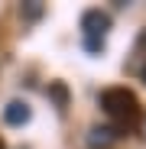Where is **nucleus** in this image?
I'll list each match as a JSON object with an SVG mask.
<instances>
[{"mask_svg":"<svg viewBox=\"0 0 146 149\" xmlns=\"http://www.w3.org/2000/svg\"><path fill=\"white\" fill-rule=\"evenodd\" d=\"M101 107H104L107 117L127 123V127H133V123L140 120V101H136V94L127 91V88H107V91H101Z\"/></svg>","mask_w":146,"mask_h":149,"instance_id":"nucleus-1","label":"nucleus"},{"mask_svg":"<svg viewBox=\"0 0 146 149\" xmlns=\"http://www.w3.org/2000/svg\"><path fill=\"white\" fill-rule=\"evenodd\" d=\"M107 29H110V16H107L104 10H85V13H81V33H85V39L104 42Z\"/></svg>","mask_w":146,"mask_h":149,"instance_id":"nucleus-2","label":"nucleus"},{"mask_svg":"<svg viewBox=\"0 0 146 149\" xmlns=\"http://www.w3.org/2000/svg\"><path fill=\"white\" fill-rule=\"evenodd\" d=\"M29 117H33V110H29L26 101H10L3 107V120L10 123V127H23V123H29Z\"/></svg>","mask_w":146,"mask_h":149,"instance_id":"nucleus-3","label":"nucleus"},{"mask_svg":"<svg viewBox=\"0 0 146 149\" xmlns=\"http://www.w3.org/2000/svg\"><path fill=\"white\" fill-rule=\"evenodd\" d=\"M117 136H120V133H117V130H110V127H94V130L88 133V143H91L94 149H107Z\"/></svg>","mask_w":146,"mask_h":149,"instance_id":"nucleus-4","label":"nucleus"},{"mask_svg":"<svg viewBox=\"0 0 146 149\" xmlns=\"http://www.w3.org/2000/svg\"><path fill=\"white\" fill-rule=\"evenodd\" d=\"M49 97L55 101V107H68V91H65V84H49Z\"/></svg>","mask_w":146,"mask_h":149,"instance_id":"nucleus-5","label":"nucleus"},{"mask_svg":"<svg viewBox=\"0 0 146 149\" xmlns=\"http://www.w3.org/2000/svg\"><path fill=\"white\" fill-rule=\"evenodd\" d=\"M23 16H26V19H39V16H42V3H39V0L23 3Z\"/></svg>","mask_w":146,"mask_h":149,"instance_id":"nucleus-6","label":"nucleus"},{"mask_svg":"<svg viewBox=\"0 0 146 149\" xmlns=\"http://www.w3.org/2000/svg\"><path fill=\"white\" fill-rule=\"evenodd\" d=\"M136 45H140V49H143V52H146V29L140 33V39H136Z\"/></svg>","mask_w":146,"mask_h":149,"instance_id":"nucleus-7","label":"nucleus"},{"mask_svg":"<svg viewBox=\"0 0 146 149\" xmlns=\"http://www.w3.org/2000/svg\"><path fill=\"white\" fill-rule=\"evenodd\" d=\"M0 149H7V146H3V139H0Z\"/></svg>","mask_w":146,"mask_h":149,"instance_id":"nucleus-8","label":"nucleus"},{"mask_svg":"<svg viewBox=\"0 0 146 149\" xmlns=\"http://www.w3.org/2000/svg\"><path fill=\"white\" fill-rule=\"evenodd\" d=\"M143 81H146V68H143Z\"/></svg>","mask_w":146,"mask_h":149,"instance_id":"nucleus-9","label":"nucleus"}]
</instances>
